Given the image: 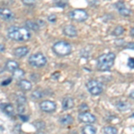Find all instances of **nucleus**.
<instances>
[{
	"mask_svg": "<svg viewBox=\"0 0 134 134\" xmlns=\"http://www.w3.org/2000/svg\"><path fill=\"white\" fill-rule=\"evenodd\" d=\"M7 34L10 38L17 41H26L31 38L29 30H27L26 28L16 27V26L10 27L7 31Z\"/></svg>",
	"mask_w": 134,
	"mask_h": 134,
	"instance_id": "1",
	"label": "nucleus"
},
{
	"mask_svg": "<svg viewBox=\"0 0 134 134\" xmlns=\"http://www.w3.org/2000/svg\"><path fill=\"white\" fill-rule=\"evenodd\" d=\"M115 60V54L109 52L103 54L98 58V69L99 71H108L112 68Z\"/></svg>",
	"mask_w": 134,
	"mask_h": 134,
	"instance_id": "2",
	"label": "nucleus"
},
{
	"mask_svg": "<svg viewBox=\"0 0 134 134\" xmlns=\"http://www.w3.org/2000/svg\"><path fill=\"white\" fill-rule=\"evenodd\" d=\"M53 51L58 55H67L72 52V45L66 41H58L54 44Z\"/></svg>",
	"mask_w": 134,
	"mask_h": 134,
	"instance_id": "3",
	"label": "nucleus"
},
{
	"mask_svg": "<svg viewBox=\"0 0 134 134\" xmlns=\"http://www.w3.org/2000/svg\"><path fill=\"white\" fill-rule=\"evenodd\" d=\"M86 87L88 92L91 95L94 96H98L100 95L103 92V85L100 81H97V80H90L88 81L87 84H86Z\"/></svg>",
	"mask_w": 134,
	"mask_h": 134,
	"instance_id": "4",
	"label": "nucleus"
},
{
	"mask_svg": "<svg viewBox=\"0 0 134 134\" xmlns=\"http://www.w3.org/2000/svg\"><path fill=\"white\" fill-rule=\"evenodd\" d=\"M29 64L33 67H43L47 64V58L41 53H36L30 57Z\"/></svg>",
	"mask_w": 134,
	"mask_h": 134,
	"instance_id": "5",
	"label": "nucleus"
},
{
	"mask_svg": "<svg viewBox=\"0 0 134 134\" xmlns=\"http://www.w3.org/2000/svg\"><path fill=\"white\" fill-rule=\"evenodd\" d=\"M69 16L72 20L75 21H84L88 19V14L85 10L82 9H75L69 14Z\"/></svg>",
	"mask_w": 134,
	"mask_h": 134,
	"instance_id": "6",
	"label": "nucleus"
},
{
	"mask_svg": "<svg viewBox=\"0 0 134 134\" xmlns=\"http://www.w3.org/2000/svg\"><path fill=\"white\" fill-rule=\"evenodd\" d=\"M40 107L42 111L47 112V113H51L57 109V104L50 100H45L40 103Z\"/></svg>",
	"mask_w": 134,
	"mask_h": 134,
	"instance_id": "7",
	"label": "nucleus"
},
{
	"mask_svg": "<svg viewBox=\"0 0 134 134\" xmlns=\"http://www.w3.org/2000/svg\"><path fill=\"white\" fill-rule=\"evenodd\" d=\"M79 121L81 122L83 124H92L93 122H96V117L95 115H93L92 114H90L88 112L85 113H81L79 114Z\"/></svg>",
	"mask_w": 134,
	"mask_h": 134,
	"instance_id": "8",
	"label": "nucleus"
},
{
	"mask_svg": "<svg viewBox=\"0 0 134 134\" xmlns=\"http://www.w3.org/2000/svg\"><path fill=\"white\" fill-rule=\"evenodd\" d=\"M0 17L5 21H13L14 19V14L11 10L5 7L0 8Z\"/></svg>",
	"mask_w": 134,
	"mask_h": 134,
	"instance_id": "9",
	"label": "nucleus"
},
{
	"mask_svg": "<svg viewBox=\"0 0 134 134\" xmlns=\"http://www.w3.org/2000/svg\"><path fill=\"white\" fill-rule=\"evenodd\" d=\"M26 98L24 96H20L17 98V110H18V113L21 114L25 112L26 110Z\"/></svg>",
	"mask_w": 134,
	"mask_h": 134,
	"instance_id": "10",
	"label": "nucleus"
},
{
	"mask_svg": "<svg viewBox=\"0 0 134 134\" xmlns=\"http://www.w3.org/2000/svg\"><path fill=\"white\" fill-rule=\"evenodd\" d=\"M63 32L64 35L71 38H74L77 36V30L73 25H65L63 28Z\"/></svg>",
	"mask_w": 134,
	"mask_h": 134,
	"instance_id": "11",
	"label": "nucleus"
},
{
	"mask_svg": "<svg viewBox=\"0 0 134 134\" xmlns=\"http://www.w3.org/2000/svg\"><path fill=\"white\" fill-rule=\"evenodd\" d=\"M115 6H116V8H117L118 12L120 13V14H122V16H129L130 14H131V10H130L124 3H122V2H118L115 5Z\"/></svg>",
	"mask_w": 134,
	"mask_h": 134,
	"instance_id": "12",
	"label": "nucleus"
},
{
	"mask_svg": "<svg viewBox=\"0 0 134 134\" xmlns=\"http://www.w3.org/2000/svg\"><path fill=\"white\" fill-rule=\"evenodd\" d=\"M74 105V101L72 98L70 97H66L63 99L62 101V107L64 110H69V109H72Z\"/></svg>",
	"mask_w": 134,
	"mask_h": 134,
	"instance_id": "13",
	"label": "nucleus"
},
{
	"mask_svg": "<svg viewBox=\"0 0 134 134\" xmlns=\"http://www.w3.org/2000/svg\"><path fill=\"white\" fill-rule=\"evenodd\" d=\"M29 53V48L26 47H17L16 49H14V55L17 57H25L27 54Z\"/></svg>",
	"mask_w": 134,
	"mask_h": 134,
	"instance_id": "14",
	"label": "nucleus"
},
{
	"mask_svg": "<svg viewBox=\"0 0 134 134\" xmlns=\"http://www.w3.org/2000/svg\"><path fill=\"white\" fill-rule=\"evenodd\" d=\"M1 109L9 116H13L14 114V107L11 104H3L1 105Z\"/></svg>",
	"mask_w": 134,
	"mask_h": 134,
	"instance_id": "15",
	"label": "nucleus"
},
{
	"mask_svg": "<svg viewBox=\"0 0 134 134\" xmlns=\"http://www.w3.org/2000/svg\"><path fill=\"white\" fill-rule=\"evenodd\" d=\"M18 86L21 90H24V91H28V90H31L32 88L31 83L30 82L27 80H21L20 82L18 83Z\"/></svg>",
	"mask_w": 134,
	"mask_h": 134,
	"instance_id": "16",
	"label": "nucleus"
},
{
	"mask_svg": "<svg viewBox=\"0 0 134 134\" xmlns=\"http://www.w3.org/2000/svg\"><path fill=\"white\" fill-rule=\"evenodd\" d=\"M18 66H19L18 63L16 61H14V60H9V61H7L5 64L6 70L9 71V72H13L18 69Z\"/></svg>",
	"mask_w": 134,
	"mask_h": 134,
	"instance_id": "17",
	"label": "nucleus"
},
{
	"mask_svg": "<svg viewBox=\"0 0 134 134\" xmlns=\"http://www.w3.org/2000/svg\"><path fill=\"white\" fill-rule=\"evenodd\" d=\"M59 122H60V124H61V125H64V126H65V125H70L73 122V118L71 114H65V115H64L63 117L60 118Z\"/></svg>",
	"mask_w": 134,
	"mask_h": 134,
	"instance_id": "18",
	"label": "nucleus"
},
{
	"mask_svg": "<svg viewBox=\"0 0 134 134\" xmlns=\"http://www.w3.org/2000/svg\"><path fill=\"white\" fill-rule=\"evenodd\" d=\"M130 107H131V105L129 103L125 102V101H119V102L116 103V108L119 111H127V110L130 109Z\"/></svg>",
	"mask_w": 134,
	"mask_h": 134,
	"instance_id": "19",
	"label": "nucleus"
},
{
	"mask_svg": "<svg viewBox=\"0 0 134 134\" xmlns=\"http://www.w3.org/2000/svg\"><path fill=\"white\" fill-rule=\"evenodd\" d=\"M25 26L27 30H31V31H38L40 30V25L38 24V23L32 21H27L25 23Z\"/></svg>",
	"mask_w": 134,
	"mask_h": 134,
	"instance_id": "20",
	"label": "nucleus"
},
{
	"mask_svg": "<svg viewBox=\"0 0 134 134\" xmlns=\"http://www.w3.org/2000/svg\"><path fill=\"white\" fill-rule=\"evenodd\" d=\"M82 134H96L97 129L91 124H88L82 128Z\"/></svg>",
	"mask_w": 134,
	"mask_h": 134,
	"instance_id": "21",
	"label": "nucleus"
},
{
	"mask_svg": "<svg viewBox=\"0 0 134 134\" xmlns=\"http://www.w3.org/2000/svg\"><path fill=\"white\" fill-rule=\"evenodd\" d=\"M23 76H24V71L21 70V69H17L13 72V78L15 80H20Z\"/></svg>",
	"mask_w": 134,
	"mask_h": 134,
	"instance_id": "22",
	"label": "nucleus"
},
{
	"mask_svg": "<svg viewBox=\"0 0 134 134\" xmlns=\"http://www.w3.org/2000/svg\"><path fill=\"white\" fill-rule=\"evenodd\" d=\"M104 132H105V134H117L118 131L115 127L107 126L104 128Z\"/></svg>",
	"mask_w": 134,
	"mask_h": 134,
	"instance_id": "23",
	"label": "nucleus"
},
{
	"mask_svg": "<svg viewBox=\"0 0 134 134\" xmlns=\"http://www.w3.org/2000/svg\"><path fill=\"white\" fill-rule=\"evenodd\" d=\"M124 27H122V26H117V27L114 30L113 34L114 36H120V35H122V34L124 33Z\"/></svg>",
	"mask_w": 134,
	"mask_h": 134,
	"instance_id": "24",
	"label": "nucleus"
},
{
	"mask_svg": "<svg viewBox=\"0 0 134 134\" xmlns=\"http://www.w3.org/2000/svg\"><path fill=\"white\" fill-rule=\"evenodd\" d=\"M43 96H44V95H43V91H41V90H36V91H34L32 93V98H37V99L43 98Z\"/></svg>",
	"mask_w": 134,
	"mask_h": 134,
	"instance_id": "25",
	"label": "nucleus"
},
{
	"mask_svg": "<svg viewBox=\"0 0 134 134\" xmlns=\"http://www.w3.org/2000/svg\"><path fill=\"white\" fill-rule=\"evenodd\" d=\"M34 126L36 127L37 130H38V131H41L46 127V124H45L44 122H36L35 124H34Z\"/></svg>",
	"mask_w": 134,
	"mask_h": 134,
	"instance_id": "26",
	"label": "nucleus"
},
{
	"mask_svg": "<svg viewBox=\"0 0 134 134\" xmlns=\"http://www.w3.org/2000/svg\"><path fill=\"white\" fill-rule=\"evenodd\" d=\"M79 110L81 111V113H85L86 111H88V107L87 104H81V105H80L79 107Z\"/></svg>",
	"mask_w": 134,
	"mask_h": 134,
	"instance_id": "27",
	"label": "nucleus"
},
{
	"mask_svg": "<svg viewBox=\"0 0 134 134\" xmlns=\"http://www.w3.org/2000/svg\"><path fill=\"white\" fill-rule=\"evenodd\" d=\"M128 66L130 67V68H131V69L134 68V58H132V57L129 58V60H128Z\"/></svg>",
	"mask_w": 134,
	"mask_h": 134,
	"instance_id": "28",
	"label": "nucleus"
},
{
	"mask_svg": "<svg viewBox=\"0 0 134 134\" xmlns=\"http://www.w3.org/2000/svg\"><path fill=\"white\" fill-rule=\"evenodd\" d=\"M47 20L50 21V23H55V21H57V16L54 15V14H52V15H49L48 17H47Z\"/></svg>",
	"mask_w": 134,
	"mask_h": 134,
	"instance_id": "29",
	"label": "nucleus"
},
{
	"mask_svg": "<svg viewBox=\"0 0 134 134\" xmlns=\"http://www.w3.org/2000/svg\"><path fill=\"white\" fill-rule=\"evenodd\" d=\"M23 3L26 5H32L35 4V1H33V0H23Z\"/></svg>",
	"mask_w": 134,
	"mask_h": 134,
	"instance_id": "30",
	"label": "nucleus"
},
{
	"mask_svg": "<svg viewBox=\"0 0 134 134\" xmlns=\"http://www.w3.org/2000/svg\"><path fill=\"white\" fill-rule=\"evenodd\" d=\"M55 5L59 6V7H61V8H64V6L67 5L66 2H63V1H58V2H57V3H55Z\"/></svg>",
	"mask_w": 134,
	"mask_h": 134,
	"instance_id": "31",
	"label": "nucleus"
},
{
	"mask_svg": "<svg viewBox=\"0 0 134 134\" xmlns=\"http://www.w3.org/2000/svg\"><path fill=\"white\" fill-rule=\"evenodd\" d=\"M126 48L134 49V42H130L129 44H127L126 45Z\"/></svg>",
	"mask_w": 134,
	"mask_h": 134,
	"instance_id": "32",
	"label": "nucleus"
},
{
	"mask_svg": "<svg viewBox=\"0 0 134 134\" xmlns=\"http://www.w3.org/2000/svg\"><path fill=\"white\" fill-rule=\"evenodd\" d=\"M11 81H12V79L9 78V79H7V81H4V82H2V85H7V84H9Z\"/></svg>",
	"mask_w": 134,
	"mask_h": 134,
	"instance_id": "33",
	"label": "nucleus"
},
{
	"mask_svg": "<svg viewBox=\"0 0 134 134\" xmlns=\"http://www.w3.org/2000/svg\"><path fill=\"white\" fill-rule=\"evenodd\" d=\"M20 118L23 121V122H26V121H28V119H29L28 116H23V115H21V114H20Z\"/></svg>",
	"mask_w": 134,
	"mask_h": 134,
	"instance_id": "34",
	"label": "nucleus"
},
{
	"mask_svg": "<svg viewBox=\"0 0 134 134\" xmlns=\"http://www.w3.org/2000/svg\"><path fill=\"white\" fill-rule=\"evenodd\" d=\"M5 46H4V45H2V44H0V53H2V52L5 51Z\"/></svg>",
	"mask_w": 134,
	"mask_h": 134,
	"instance_id": "35",
	"label": "nucleus"
},
{
	"mask_svg": "<svg viewBox=\"0 0 134 134\" xmlns=\"http://www.w3.org/2000/svg\"><path fill=\"white\" fill-rule=\"evenodd\" d=\"M131 35L134 37V28H132V29L131 30Z\"/></svg>",
	"mask_w": 134,
	"mask_h": 134,
	"instance_id": "36",
	"label": "nucleus"
},
{
	"mask_svg": "<svg viewBox=\"0 0 134 134\" xmlns=\"http://www.w3.org/2000/svg\"><path fill=\"white\" fill-rule=\"evenodd\" d=\"M130 97H131V98H133V99H134V91H133L132 93H131V95H130Z\"/></svg>",
	"mask_w": 134,
	"mask_h": 134,
	"instance_id": "37",
	"label": "nucleus"
},
{
	"mask_svg": "<svg viewBox=\"0 0 134 134\" xmlns=\"http://www.w3.org/2000/svg\"><path fill=\"white\" fill-rule=\"evenodd\" d=\"M3 71H4V69H3V68H1V67H0V73H2V72H3Z\"/></svg>",
	"mask_w": 134,
	"mask_h": 134,
	"instance_id": "38",
	"label": "nucleus"
},
{
	"mask_svg": "<svg viewBox=\"0 0 134 134\" xmlns=\"http://www.w3.org/2000/svg\"><path fill=\"white\" fill-rule=\"evenodd\" d=\"M37 134H45V133H43V132H38V133H37Z\"/></svg>",
	"mask_w": 134,
	"mask_h": 134,
	"instance_id": "39",
	"label": "nucleus"
}]
</instances>
